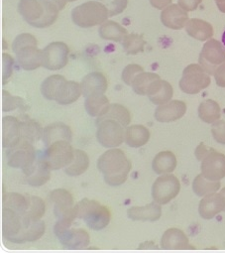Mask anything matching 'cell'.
Listing matches in <instances>:
<instances>
[{
    "label": "cell",
    "instance_id": "obj_1",
    "mask_svg": "<svg viewBox=\"0 0 225 253\" xmlns=\"http://www.w3.org/2000/svg\"><path fill=\"white\" fill-rule=\"evenodd\" d=\"M3 236L13 243L32 242L40 239L45 233V222L34 220L9 208L2 211Z\"/></svg>",
    "mask_w": 225,
    "mask_h": 253
},
{
    "label": "cell",
    "instance_id": "obj_2",
    "mask_svg": "<svg viewBox=\"0 0 225 253\" xmlns=\"http://www.w3.org/2000/svg\"><path fill=\"white\" fill-rule=\"evenodd\" d=\"M131 168V161L122 150L116 148L107 150L97 160V169L103 174L105 183L112 187L125 183Z\"/></svg>",
    "mask_w": 225,
    "mask_h": 253
},
{
    "label": "cell",
    "instance_id": "obj_3",
    "mask_svg": "<svg viewBox=\"0 0 225 253\" xmlns=\"http://www.w3.org/2000/svg\"><path fill=\"white\" fill-rule=\"evenodd\" d=\"M18 11L29 25L47 28L56 22L60 9L49 0H20Z\"/></svg>",
    "mask_w": 225,
    "mask_h": 253
},
{
    "label": "cell",
    "instance_id": "obj_4",
    "mask_svg": "<svg viewBox=\"0 0 225 253\" xmlns=\"http://www.w3.org/2000/svg\"><path fill=\"white\" fill-rule=\"evenodd\" d=\"M37 44V39L28 33L18 35L12 43L18 64L25 71H34L42 66L43 50L38 49Z\"/></svg>",
    "mask_w": 225,
    "mask_h": 253
},
{
    "label": "cell",
    "instance_id": "obj_5",
    "mask_svg": "<svg viewBox=\"0 0 225 253\" xmlns=\"http://www.w3.org/2000/svg\"><path fill=\"white\" fill-rule=\"evenodd\" d=\"M75 210L76 217L83 219L92 230H101L110 222L109 210L96 201L82 199L75 206Z\"/></svg>",
    "mask_w": 225,
    "mask_h": 253
},
{
    "label": "cell",
    "instance_id": "obj_6",
    "mask_svg": "<svg viewBox=\"0 0 225 253\" xmlns=\"http://www.w3.org/2000/svg\"><path fill=\"white\" fill-rule=\"evenodd\" d=\"M75 219L61 218L58 219L54 226V232L60 243L69 249H82L88 246L90 237L87 231L82 228H73L72 224Z\"/></svg>",
    "mask_w": 225,
    "mask_h": 253
},
{
    "label": "cell",
    "instance_id": "obj_7",
    "mask_svg": "<svg viewBox=\"0 0 225 253\" xmlns=\"http://www.w3.org/2000/svg\"><path fill=\"white\" fill-rule=\"evenodd\" d=\"M109 17L108 10L99 1H87L73 9L72 19L81 28L101 25Z\"/></svg>",
    "mask_w": 225,
    "mask_h": 253
},
{
    "label": "cell",
    "instance_id": "obj_8",
    "mask_svg": "<svg viewBox=\"0 0 225 253\" xmlns=\"http://www.w3.org/2000/svg\"><path fill=\"white\" fill-rule=\"evenodd\" d=\"M96 126V139L103 147L115 148L125 140V127L116 120L97 118Z\"/></svg>",
    "mask_w": 225,
    "mask_h": 253
},
{
    "label": "cell",
    "instance_id": "obj_9",
    "mask_svg": "<svg viewBox=\"0 0 225 253\" xmlns=\"http://www.w3.org/2000/svg\"><path fill=\"white\" fill-rule=\"evenodd\" d=\"M211 83L209 75L202 69L200 65H188L183 72L180 81L182 91L188 94H196L207 88Z\"/></svg>",
    "mask_w": 225,
    "mask_h": 253
},
{
    "label": "cell",
    "instance_id": "obj_10",
    "mask_svg": "<svg viewBox=\"0 0 225 253\" xmlns=\"http://www.w3.org/2000/svg\"><path fill=\"white\" fill-rule=\"evenodd\" d=\"M43 155L51 170H59L68 167L73 162L75 149L71 142L67 140H60L46 147Z\"/></svg>",
    "mask_w": 225,
    "mask_h": 253
},
{
    "label": "cell",
    "instance_id": "obj_11",
    "mask_svg": "<svg viewBox=\"0 0 225 253\" xmlns=\"http://www.w3.org/2000/svg\"><path fill=\"white\" fill-rule=\"evenodd\" d=\"M181 191V183L179 179L169 173L158 177L152 186V198L154 202L167 205L174 200Z\"/></svg>",
    "mask_w": 225,
    "mask_h": 253
},
{
    "label": "cell",
    "instance_id": "obj_12",
    "mask_svg": "<svg viewBox=\"0 0 225 253\" xmlns=\"http://www.w3.org/2000/svg\"><path fill=\"white\" fill-rule=\"evenodd\" d=\"M198 62L209 76L214 75L216 69L225 62V49L222 43L216 39L207 40L199 54Z\"/></svg>",
    "mask_w": 225,
    "mask_h": 253
},
{
    "label": "cell",
    "instance_id": "obj_13",
    "mask_svg": "<svg viewBox=\"0 0 225 253\" xmlns=\"http://www.w3.org/2000/svg\"><path fill=\"white\" fill-rule=\"evenodd\" d=\"M37 151L33 144L28 141H21L14 147L8 148L6 152L7 164L11 168L25 171L35 162Z\"/></svg>",
    "mask_w": 225,
    "mask_h": 253
},
{
    "label": "cell",
    "instance_id": "obj_14",
    "mask_svg": "<svg viewBox=\"0 0 225 253\" xmlns=\"http://www.w3.org/2000/svg\"><path fill=\"white\" fill-rule=\"evenodd\" d=\"M70 49L64 42L49 44L42 55V66L51 71H58L66 67L69 62Z\"/></svg>",
    "mask_w": 225,
    "mask_h": 253
},
{
    "label": "cell",
    "instance_id": "obj_15",
    "mask_svg": "<svg viewBox=\"0 0 225 253\" xmlns=\"http://www.w3.org/2000/svg\"><path fill=\"white\" fill-rule=\"evenodd\" d=\"M50 202L54 204V213L58 219H75L76 217L74 198L69 191L65 189L54 190L50 194Z\"/></svg>",
    "mask_w": 225,
    "mask_h": 253
},
{
    "label": "cell",
    "instance_id": "obj_16",
    "mask_svg": "<svg viewBox=\"0 0 225 253\" xmlns=\"http://www.w3.org/2000/svg\"><path fill=\"white\" fill-rule=\"evenodd\" d=\"M201 174L210 181H220L225 177V155L212 149L201 161Z\"/></svg>",
    "mask_w": 225,
    "mask_h": 253
},
{
    "label": "cell",
    "instance_id": "obj_17",
    "mask_svg": "<svg viewBox=\"0 0 225 253\" xmlns=\"http://www.w3.org/2000/svg\"><path fill=\"white\" fill-rule=\"evenodd\" d=\"M26 182L33 187L45 185L51 178V169L44 159L42 151H37V157L33 165L23 171Z\"/></svg>",
    "mask_w": 225,
    "mask_h": 253
},
{
    "label": "cell",
    "instance_id": "obj_18",
    "mask_svg": "<svg viewBox=\"0 0 225 253\" xmlns=\"http://www.w3.org/2000/svg\"><path fill=\"white\" fill-rule=\"evenodd\" d=\"M2 126V143L4 148L14 147L22 141V124L16 117H3Z\"/></svg>",
    "mask_w": 225,
    "mask_h": 253
},
{
    "label": "cell",
    "instance_id": "obj_19",
    "mask_svg": "<svg viewBox=\"0 0 225 253\" xmlns=\"http://www.w3.org/2000/svg\"><path fill=\"white\" fill-rule=\"evenodd\" d=\"M224 210L225 198L215 192L204 196L198 206V213L204 219H211Z\"/></svg>",
    "mask_w": 225,
    "mask_h": 253
},
{
    "label": "cell",
    "instance_id": "obj_20",
    "mask_svg": "<svg viewBox=\"0 0 225 253\" xmlns=\"http://www.w3.org/2000/svg\"><path fill=\"white\" fill-rule=\"evenodd\" d=\"M187 112V104L182 100H171L159 105L155 110V118L159 122L168 123L179 120Z\"/></svg>",
    "mask_w": 225,
    "mask_h": 253
},
{
    "label": "cell",
    "instance_id": "obj_21",
    "mask_svg": "<svg viewBox=\"0 0 225 253\" xmlns=\"http://www.w3.org/2000/svg\"><path fill=\"white\" fill-rule=\"evenodd\" d=\"M163 25L173 30H181L186 27L188 21V12L179 4H171L163 9L161 13Z\"/></svg>",
    "mask_w": 225,
    "mask_h": 253
},
{
    "label": "cell",
    "instance_id": "obj_22",
    "mask_svg": "<svg viewBox=\"0 0 225 253\" xmlns=\"http://www.w3.org/2000/svg\"><path fill=\"white\" fill-rule=\"evenodd\" d=\"M81 92L84 97L93 94H104L107 90L108 84L105 76L99 72L87 74L80 83Z\"/></svg>",
    "mask_w": 225,
    "mask_h": 253
},
{
    "label": "cell",
    "instance_id": "obj_23",
    "mask_svg": "<svg viewBox=\"0 0 225 253\" xmlns=\"http://www.w3.org/2000/svg\"><path fill=\"white\" fill-rule=\"evenodd\" d=\"M72 138H73V132L70 128V126H68L63 122L52 123L46 126L43 130L42 140L46 147L60 140H67L71 142Z\"/></svg>",
    "mask_w": 225,
    "mask_h": 253
},
{
    "label": "cell",
    "instance_id": "obj_24",
    "mask_svg": "<svg viewBox=\"0 0 225 253\" xmlns=\"http://www.w3.org/2000/svg\"><path fill=\"white\" fill-rule=\"evenodd\" d=\"M174 94L173 86L167 81H163L161 79L155 81L149 87L147 92V96L149 99L157 105L165 104L171 101Z\"/></svg>",
    "mask_w": 225,
    "mask_h": 253
},
{
    "label": "cell",
    "instance_id": "obj_25",
    "mask_svg": "<svg viewBox=\"0 0 225 253\" xmlns=\"http://www.w3.org/2000/svg\"><path fill=\"white\" fill-rule=\"evenodd\" d=\"M127 215L132 220L156 221L162 215V208L156 202L144 207H132L127 211Z\"/></svg>",
    "mask_w": 225,
    "mask_h": 253
},
{
    "label": "cell",
    "instance_id": "obj_26",
    "mask_svg": "<svg viewBox=\"0 0 225 253\" xmlns=\"http://www.w3.org/2000/svg\"><path fill=\"white\" fill-rule=\"evenodd\" d=\"M189 246V241L187 234L179 228L167 229L161 238V247L168 250L187 249Z\"/></svg>",
    "mask_w": 225,
    "mask_h": 253
},
{
    "label": "cell",
    "instance_id": "obj_27",
    "mask_svg": "<svg viewBox=\"0 0 225 253\" xmlns=\"http://www.w3.org/2000/svg\"><path fill=\"white\" fill-rule=\"evenodd\" d=\"M186 31L188 36L198 41H207L213 36V27L210 23L192 18L189 19L186 25Z\"/></svg>",
    "mask_w": 225,
    "mask_h": 253
},
{
    "label": "cell",
    "instance_id": "obj_28",
    "mask_svg": "<svg viewBox=\"0 0 225 253\" xmlns=\"http://www.w3.org/2000/svg\"><path fill=\"white\" fill-rule=\"evenodd\" d=\"M82 94L80 84L74 81H65L56 96V101L62 105L72 104Z\"/></svg>",
    "mask_w": 225,
    "mask_h": 253
},
{
    "label": "cell",
    "instance_id": "obj_29",
    "mask_svg": "<svg viewBox=\"0 0 225 253\" xmlns=\"http://www.w3.org/2000/svg\"><path fill=\"white\" fill-rule=\"evenodd\" d=\"M150 139V131L143 125L127 126L125 130V142L133 148H139L147 144Z\"/></svg>",
    "mask_w": 225,
    "mask_h": 253
},
{
    "label": "cell",
    "instance_id": "obj_30",
    "mask_svg": "<svg viewBox=\"0 0 225 253\" xmlns=\"http://www.w3.org/2000/svg\"><path fill=\"white\" fill-rule=\"evenodd\" d=\"M98 33L101 39L113 42H121L128 34L127 30L123 28L119 23L111 20H106L102 23L98 29Z\"/></svg>",
    "mask_w": 225,
    "mask_h": 253
},
{
    "label": "cell",
    "instance_id": "obj_31",
    "mask_svg": "<svg viewBox=\"0 0 225 253\" xmlns=\"http://www.w3.org/2000/svg\"><path fill=\"white\" fill-rule=\"evenodd\" d=\"M152 168L158 175L172 173L177 168V157L171 151H162L155 156Z\"/></svg>",
    "mask_w": 225,
    "mask_h": 253
},
{
    "label": "cell",
    "instance_id": "obj_32",
    "mask_svg": "<svg viewBox=\"0 0 225 253\" xmlns=\"http://www.w3.org/2000/svg\"><path fill=\"white\" fill-rule=\"evenodd\" d=\"M110 103L104 94H93L85 97L84 107L89 116L100 117L104 115Z\"/></svg>",
    "mask_w": 225,
    "mask_h": 253
},
{
    "label": "cell",
    "instance_id": "obj_33",
    "mask_svg": "<svg viewBox=\"0 0 225 253\" xmlns=\"http://www.w3.org/2000/svg\"><path fill=\"white\" fill-rule=\"evenodd\" d=\"M89 166L88 155L80 150L75 149V157L73 162L65 168V173L71 177H77L83 174Z\"/></svg>",
    "mask_w": 225,
    "mask_h": 253
},
{
    "label": "cell",
    "instance_id": "obj_34",
    "mask_svg": "<svg viewBox=\"0 0 225 253\" xmlns=\"http://www.w3.org/2000/svg\"><path fill=\"white\" fill-rule=\"evenodd\" d=\"M221 109L219 104L212 99L202 101L198 106V117L205 123L212 124L219 120Z\"/></svg>",
    "mask_w": 225,
    "mask_h": 253
},
{
    "label": "cell",
    "instance_id": "obj_35",
    "mask_svg": "<svg viewBox=\"0 0 225 253\" xmlns=\"http://www.w3.org/2000/svg\"><path fill=\"white\" fill-rule=\"evenodd\" d=\"M220 181H210L202 174L197 175L192 183V190L198 197H204L208 194L217 192L220 189Z\"/></svg>",
    "mask_w": 225,
    "mask_h": 253
},
{
    "label": "cell",
    "instance_id": "obj_36",
    "mask_svg": "<svg viewBox=\"0 0 225 253\" xmlns=\"http://www.w3.org/2000/svg\"><path fill=\"white\" fill-rule=\"evenodd\" d=\"M97 118H108V119H113L121 123L124 127L126 128L131 122V114L130 111L123 105L118 103L110 104L106 113L100 117Z\"/></svg>",
    "mask_w": 225,
    "mask_h": 253
},
{
    "label": "cell",
    "instance_id": "obj_37",
    "mask_svg": "<svg viewBox=\"0 0 225 253\" xmlns=\"http://www.w3.org/2000/svg\"><path fill=\"white\" fill-rule=\"evenodd\" d=\"M65 81L66 79L60 75H54L47 78L41 84V93L49 100H56L58 91Z\"/></svg>",
    "mask_w": 225,
    "mask_h": 253
},
{
    "label": "cell",
    "instance_id": "obj_38",
    "mask_svg": "<svg viewBox=\"0 0 225 253\" xmlns=\"http://www.w3.org/2000/svg\"><path fill=\"white\" fill-rule=\"evenodd\" d=\"M22 124V141H28L32 144L38 142L43 136V128L34 120L21 121Z\"/></svg>",
    "mask_w": 225,
    "mask_h": 253
},
{
    "label": "cell",
    "instance_id": "obj_39",
    "mask_svg": "<svg viewBox=\"0 0 225 253\" xmlns=\"http://www.w3.org/2000/svg\"><path fill=\"white\" fill-rule=\"evenodd\" d=\"M161 79L159 75L154 73H145L142 72L136 76L132 83L133 90L139 95H147L150 85L157 80Z\"/></svg>",
    "mask_w": 225,
    "mask_h": 253
},
{
    "label": "cell",
    "instance_id": "obj_40",
    "mask_svg": "<svg viewBox=\"0 0 225 253\" xmlns=\"http://www.w3.org/2000/svg\"><path fill=\"white\" fill-rule=\"evenodd\" d=\"M145 44L146 43L142 36L133 33L127 34L122 41L123 49L128 55H136L138 53L143 52Z\"/></svg>",
    "mask_w": 225,
    "mask_h": 253
},
{
    "label": "cell",
    "instance_id": "obj_41",
    "mask_svg": "<svg viewBox=\"0 0 225 253\" xmlns=\"http://www.w3.org/2000/svg\"><path fill=\"white\" fill-rule=\"evenodd\" d=\"M46 208L45 203L39 197L28 195V208L25 215L29 216L34 220H40L45 214Z\"/></svg>",
    "mask_w": 225,
    "mask_h": 253
},
{
    "label": "cell",
    "instance_id": "obj_42",
    "mask_svg": "<svg viewBox=\"0 0 225 253\" xmlns=\"http://www.w3.org/2000/svg\"><path fill=\"white\" fill-rule=\"evenodd\" d=\"M108 10L109 17L122 13L128 4V0H97Z\"/></svg>",
    "mask_w": 225,
    "mask_h": 253
},
{
    "label": "cell",
    "instance_id": "obj_43",
    "mask_svg": "<svg viewBox=\"0 0 225 253\" xmlns=\"http://www.w3.org/2000/svg\"><path fill=\"white\" fill-rule=\"evenodd\" d=\"M144 72L143 68L137 64H130L122 71V80L127 85H132V83L137 75Z\"/></svg>",
    "mask_w": 225,
    "mask_h": 253
},
{
    "label": "cell",
    "instance_id": "obj_44",
    "mask_svg": "<svg viewBox=\"0 0 225 253\" xmlns=\"http://www.w3.org/2000/svg\"><path fill=\"white\" fill-rule=\"evenodd\" d=\"M211 133L217 143L225 145V120H217L212 123Z\"/></svg>",
    "mask_w": 225,
    "mask_h": 253
},
{
    "label": "cell",
    "instance_id": "obj_45",
    "mask_svg": "<svg viewBox=\"0 0 225 253\" xmlns=\"http://www.w3.org/2000/svg\"><path fill=\"white\" fill-rule=\"evenodd\" d=\"M23 104H24L23 99L17 96H11L7 91H3V110L4 111L15 109L16 107H20Z\"/></svg>",
    "mask_w": 225,
    "mask_h": 253
},
{
    "label": "cell",
    "instance_id": "obj_46",
    "mask_svg": "<svg viewBox=\"0 0 225 253\" xmlns=\"http://www.w3.org/2000/svg\"><path fill=\"white\" fill-rule=\"evenodd\" d=\"M213 76L216 84L220 87H225V62L216 69Z\"/></svg>",
    "mask_w": 225,
    "mask_h": 253
},
{
    "label": "cell",
    "instance_id": "obj_47",
    "mask_svg": "<svg viewBox=\"0 0 225 253\" xmlns=\"http://www.w3.org/2000/svg\"><path fill=\"white\" fill-rule=\"evenodd\" d=\"M179 5L185 9L187 12L194 11L198 5L201 3L202 0H178Z\"/></svg>",
    "mask_w": 225,
    "mask_h": 253
},
{
    "label": "cell",
    "instance_id": "obj_48",
    "mask_svg": "<svg viewBox=\"0 0 225 253\" xmlns=\"http://www.w3.org/2000/svg\"><path fill=\"white\" fill-rule=\"evenodd\" d=\"M3 81H7V79L10 77L12 72V66H13V60L8 54H3Z\"/></svg>",
    "mask_w": 225,
    "mask_h": 253
},
{
    "label": "cell",
    "instance_id": "obj_49",
    "mask_svg": "<svg viewBox=\"0 0 225 253\" xmlns=\"http://www.w3.org/2000/svg\"><path fill=\"white\" fill-rule=\"evenodd\" d=\"M212 149H213V148L206 146L204 143H200V144L196 147L195 152H194L196 159H197L198 161H202V160L206 157V155H207Z\"/></svg>",
    "mask_w": 225,
    "mask_h": 253
},
{
    "label": "cell",
    "instance_id": "obj_50",
    "mask_svg": "<svg viewBox=\"0 0 225 253\" xmlns=\"http://www.w3.org/2000/svg\"><path fill=\"white\" fill-rule=\"evenodd\" d=\"M149 1L156 9H165L167 6L171 5L172 0H149Z\"/></svg>",
    "mask_w": 225,
    "mask_h": 253
},
{
    "label": "cell",
    "instance_id": "obj_51",
    "mask_svg": "<svg viewBox=\"0 0 225 253\" xmlns=\"http://www.w3.org/2000/svg\"><path fill=\"white\" fill-rule=\"evenodd\" d=\"M49 1L54 2V3L59 7V9H60V10L64 9V7L66 6L67 2H69L68 0H49Z\"/></svg>",
    "mask_w": 225,
    "mask_h": 253
},
{
    "label": "cell",
    "instance_id": "obj_52",
    "mask_svg": "<svg viewBox=\"0 0 225 253\" xmlns=\"http://www.w3.org/2000/svg\"><path fill=\"white\" fill-rule=\"evenodd\" d=\"M216 5H217L218 9H219L221 12L225 13V1H224V2H221V3H216Z\"/></svg>",
    "mask_w": 225,
    "mask_h": 253
},
{
    "label": "cell",
    "instance_id": "obj_53",
    "mask_svg": "<svg viewBox=\"0 0 225 253\" xmlns=\"http://www.w3.org/2000/svg\"><path fill=\"white\" fill-rule=\"evenodd\" d=\"M221 43L225 49V27H224V30H223V33H222V37H221Z\"/></svg>",
    "mask_w": 225,
    "mask_h": 253
},
{
    "label": "cell",
    "instance_id": "obj_54",
    "mask_svg": "<svg viewBox=\"0 0 225 253\" xmlns=\"http://www.w3.org/2000/svg\"><path fill=\"white\" fill-rule=\"evenodd\" d=\"M220 194L225 198V188H223L222 190H221V192H220ZM224 211H225V210H224Z\"/></svg>",
    "mask_w": 225,
    "mask_h": 253
},
{
    "label": "cell",
    "instance_id": "obj_55",
    "mask_svg": "<svg viewBox=\"0 0 225 253\" xmlns=\"http://www.w3.org/2000/svg\"><path fill=\"white\" fill-rule=\"evenodd\" d=\"M215 1H216V3H221V2H224L225 0H215Z\"/></svg>",
    "mask_w": 225,
    "mask_h": 253
},
{
    "label": "cell",
    "instance_id": "obj_56",
    "mask_svg": "<svg viewBox=\"0 0 225 253\" xmlns=\"http://www.w3.org/2000/svg\"><path fill=\"white\" fill-rule=\"evenodd\" d=\"M69 2H73V1H75V0H68Z\"/></svg>",
    "mask_w": 225,
    "mask_h": 253
}]
</instances>
